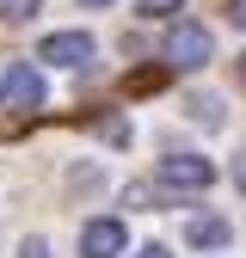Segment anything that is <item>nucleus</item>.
Here are the masks:
<instances>
[{
	"label": "nucleus",
	"mask_w": 246,
	"mask_h": 258,
	"mask_svg": "<svg viewBox=\"0 0 246 258\" xmlns=\"http://www.w3.org/2000/svg\"><path fill=\"white\" fill-rule=\"evenodd\" d=\"M209 55H215L209 25H197V19H178V25H172V37H166V68H178V74H197V68H209Z\"/></svg>",
	"instance_id": "obj_1"
},
{
	"label": "nucleus",
	"mask_w": 246,
	"mask_h": 258,
	"mask_svg": "<svg viewBox=\"0 0 246 258\" xmlns=\"http://www.w3.org/2000/svg\"><path fill=\"white\" fill-rule=\"evenodd\" d=\"M215 184V166L203 154H172L160 160V190H209Z\"/></svg>",
	"instance_id": "obj_2"
},
{
	"label": "nucleus",
	"mask_w": 246,
	"mask_h": 258,
	"mask_svg": "<svg viewBox=\"0 0 246 258\" xmlns=\"http://www.w3.org/2000/svg\"><path fill=\"white\" fill-rule=\"evenodd\" d=\"M92 55H99V43L86 31H49L43 49H37V61H55V68H86Z\"/></svg>",
	"instance_id": "obj_3"
},
{
	"label": "nucleus",
	"mask_w": 246,
	"mask_h": 258,
	"mask_svg": "<svg viewBox=\"0 0 246 258\" xmlns=\"http://www.w3.org/2000/svg\"><path fill=\"white\" fill-rule=\"evenodd\" d=\"M123 246H130V228L117 215H99L80 228V258H123Z\"/></svg>",
	"instance_id": "obj_4"
},
{
	"label": "nucleus",
	"mask_w": 246,
	"mask_h": 258,
	"mask_svg": "<svg viewBox=\"0 0 246 258\" xmlns=\"http://www.w3.org/2000/svg\"><path fill=\"white\" fill-rule=\"evenodd\" d=\"M0 99H7V111H37V105H43V74L31 68V61H13Z\"/></svg>",
	"instance_id": "obj_5"
},
{
	"label": "nucleus",
	"mask_w": 246,
	"mask_h": 258,
	"mask_svg": "<svg viewBox=\"0 0 246 258\" xmlns=\"http://www.w3.org/2000/svg\"><path fill=\"white\" fill-rule=\"evenodd\" d=\"M234 228H228V215H191L184 221V246H197V252H215V246H228Z\"/></svg>",
	"instance_id": "obj_6"
},
{
	"label": "nucleus",
	"mask_w": 246,
	"mask_h": 258,
	"mask_svg": "<svg viewBox=\"0 0 246 258\" xmlns=\"http://www.w3.org/2000/svg\"><path fill=\"white\" fill-rule=\"evenodd\" d=\"M31 13H37V0H0V19H7V25H19Z\"/></svg>",
	"instance_id": "obj_7"
},
{
	"label": "nucleus",
	"mask_w": 246,
	"mask_h": 258,
	"mask_svg": "<svg viewBox=\"0 0 246 258\" xmlns=\"http://www.w3.org/2000/svg\"><path fill=\"white\" fill-rule=\"evenodd\" d=\"M136 7H142L148 19H166V13H178V7H184V0H136Z\"/></svg>",
	"instance_id": "obj_8"
},
{
	"label": "nucleus",
	"mask_w": 246,
	"mask_h": 258,
	"mask_svg": "<svg viewBox=\"0 0 246 258\" xmlns=\"http://www.w3.org/2000/svg\"><path fill=\"white\" fill-rule=\"evenodd\" d=\"M19 258H49V246H43V240H25V246H19Z\"/></svg>",
	"instance_id": "obj_9"
},
{
	"label": "nucleus",
	"mask_w": 246,
	"mask_h": 258,
	"mask_svg": "<svg viewBox=\"0 0 246 258\" xmlns=\"http://www.w3.org/2000/svg\"><path fill=\"white\" fill-rule=\"evenodd\" d=\"M222 13H228V19H234L240 31H246V0H228V7H222Z\"/></svg>",
	"instance_id": "obj_10"
},
{
	"label": "nucleus",
	"mask_w": 246,
	"mask_h": 258,
	"mask_svg": "<svg viewBox=\"0 0 246 258\" xmlns=\"http://www.w3.org/2000/svg\"><path fill=\"white\" fill-rule=\"evenodd\" d=\"M234 184L246 190V148H240V160H234Z\"/></svg>",
	"instance_id": "obj_11"
},
{
	"label": "nucleus",
	"mask_w": 246,
	"mask_h": 258,
	"mask_svg": "<svg viewBox=\"0 0 246 258\" xmlns=\"http://www.w3.org/2000/svg\"><path fill=\"white\" fill-rule=\"evenodd\" d=\"M136 258H166V246H142V252H136Z\"/></svg>",
	"instance_id": "obj_12"
},
{
	"label": "nucleus",
	"mask_w": 246,
	"mask_h": 258,
	"mask_svg": "<svg viewBox=\"0 0 246 258\" xmlns=\"http://www.w3.org/2000/svg\"><path fill=\"white\" fill-rule=\"evenodd\" d=\"M234 74H240V86H246V55H240V61H234Z\"/></svg>",
	"instance_id": "obj_13"
},
{
	"label": "nucleus",
	"mask_w": 246,
	"mask_h": 258,
	"mask_svg": "<svg viewBox=\"0 0 246 258\" xmlns=\"http://www.w3.org/2000/svg\"><path fill=\"white\" fill-rule=\"evenodd\" d=\"M80 7H111V0H80Z\"/></svg>",
	"instance_id": "obj_14"
}]
</instances>
